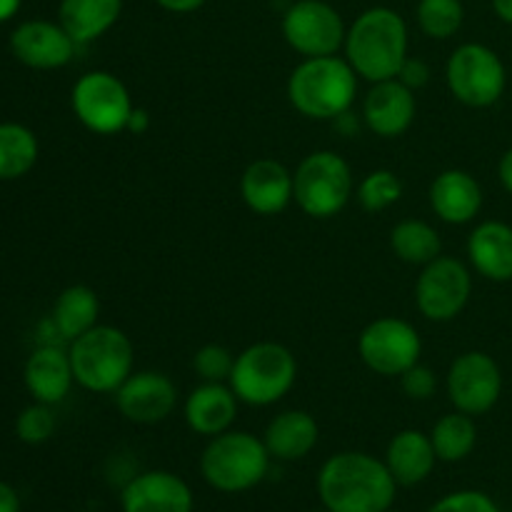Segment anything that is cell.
Masks as SVG:
<instances>
[{
	"label": "cell",
	"mask_w": 512,
	"mask_h": 512,
	"mask_svg": "<svg viewBox=\"0 0 512 512\" xmlns=\"http://www.w3.org/2000/svg\"><path fill=\"white\" fill-rule=\"evenodd\" d=\"M400 198H403V180L388 168L373 170L358 185V203L368 213H383Z\"/></svg>",
	"instance_id": "31"
},
{
	"label": "cell",
	"mask_w": 512,
	"mask_h": 512,
	"mask_svg": "<svg viewBox=\"0 0 512 512\" xmlns=\"http://www.w3.org/2000/svg\"><path fill=\"white\" fill-rule=\"evenodd\" d=\"M23 380L35 403H63L75 383L70 355L60 350L58 345H40L25 363Z\"/></svg>",
	"instance_id": "21"
},
{
	"label": "cell",
	"mask_w": 512,
	"mask_h": 512,
	"mask_svg": "<svg viewBox=\"0 0 512 512\" xmlns=\"http://www.w3.org/2000/svg\"><path fill=\"white\" fill-rule=\"evenodd\" d=\"M385 512H395V510H385Z\"/></svg>",
	"instance_id": "43"
},
{
	"label": "cell",
	"mask_w": 512,
	"mask_h": 512,
	"mask_svg": "<svg viewBox=\"0 0 512 512\" xmlns=\"http://www.w3.org/2000/svg\"><path fill=\"white\" fill-rule=\"evenodd\" d=\"M418 115L415 90L400 83L398 78L373 83L363 100V120L370 133L378 138H400L410 130Z\"/></svg>",
	"instance_id": "16"
},
{
	"label": "cell",
	"mask_w": 512,
	"mask_h": 512,
	"mask_svg": "<svg viewBox=\"0 0 512 512\" xmlns=\"http://www.w3.org/2000/svg\"><path fill=\"white\" fill-rule=\"evenodd\" d=\"M398 483L383 460L345 450L323 463L318 495L328 512H385L393 508Z\"/></svg>",
	"instance_id": "1"
},
{
	"label": "cell",
	"mask_w": 512,
	"mask_h": 512,
	"mask_svg": "<svg viewBox=\"0 0 512 512\" xmlns=\"http://www.w3.org/2000/svg\"><path fill=\"white\" fill-rule=\"evenodd\" d=\"M155 3H158V8L168 10V13L188 15V13H195V10L203 8L208 0H155Z\"/></svg>",
	"instance_id": "37"
},
{
	"label": "cell",
	"mask_w": 512,
	"mask_h": 512,
	"mask_svg": "<svg viewBox=\"0 0 512 512\" xmlns=\"http://www.w3.org/2000/svg\"><path fill=\"white\" fill-rule=\"evenodd\" d=\"M400 388L410 400H430L438 393V375L428 365L415 363L400 375Z\"/></svg>",
	"instance_id": "35"
},
{
	"label": "cell",
	"mask_w": 512,
	"mask_h": 512,
	"mask_svg": "<svg viewBox=\"0 0 512 512\" xmlns=\"http://www.w3.org/2000/svg\"><path fill=\"white\" fill-rule=\"evenodd\" d=\"M123 15V0H60L58 23L78 45L103 38Z\"/></svg>",
	"instance_id": "25"
},
{
	"label": "cell",
	"mask_w": 512,
	"mask_h": 512,
	"mask_svg": "<svg viewBox=\"0 0 512 512\" xmlns=\"http://www.w3.org/2000/svg\"><path fill=\"white\" fill-rule=\"evenodd\" d=\"M430 75L433 73H430V65L425 63V60L410 58L408 55V60H405L403 68H400L398 80L403 85H408L410 90H420L430 83Z\"/></svg>",
	"instance_id": "36"
},
{
	"label": "cell",
	"mask_w": 512,
	"mask_h": 512,
	"mask_svg": "<svg viewBox=\"0 0 512 512\" xmlns=\"http://www.w3.org/2000/svg\"><path fill=\"white\" fill-rule=\"evenodd\" d=\"M498 178L503 183V188L512 195V148L505 150V155L498 163Z\"/></svg>",
	"instance_id": "39"
},
{
	"label": "cell",
	"mask_w": 512,
	"mask_h": 512,
	"mask_svg": "<svg viewBox=\"0 0 512 512\" xmlns=\"http://www.w3.org/2000/svg\"><path fill=\"white\" fill-rule=\"evenodd\" d=\"M148 128H150V115H148V110L135 108L133 115H130V120H128V133L143 135Z\"/></svg>",
	"instance_id": "40"
},
{
	"label": "cell",
	"mask_w": 512,
	"mask_h": 512,
	"mask_svg": "<svg viewBox=\"0 0 512 512\" xmlns=\"http://www.w3.org/2000/svg\"><path fill=\"white\" fill-rule=\"evenodd\" d=\"M390 248L398 255L403 263L408 265H428L435 260L443 250V240L440 233L425 220H400L393 230H390Z\"/></svg>",
	"instance_id": "28"
},
{
	"label": "cell",
	"mask_w": 512,
	"mask_h": 512,
	"mask_svg": "<svg viewBox=\"0 0 512 512\" xmlns=\"http://www.w3.org/2000/svg\"><path fill=\"white\" fill-rule=\"evenodd\" d=\"M270 453L263 440L245 430H225L210 438L200 455V473L220 493H245L263 483Z\"/></svg>",
	"instance_id": "6"
},
{
	"label": "cell",
	"mask_w": 512,
	"mask_h": 512,
	"mask_svg": "<svg viewBox=\"0 0 512 512\" xmlns=\"http://www.w3.org/2000/svg\"><path fill=\"white\" fill-rule=\"evenodd\" d=\"M408 45L410 33L403 15L388 5H375L363 10L348 25L343 50L358 78L383 83L398 78L400 68L408 60Z\"/></svg>",
	"instance_id": "2"
},
{
	"label": "cell",
	"mask_w": 512,
	"mask_h": 512,
	"mask_svg": "<svg viewBox=\"0 0 512 512\" xmlns=\"http://www.w3.org/2000/svg\"><path fill=\"white\" fill-rule=\"evenodd\" d=\"M243 203L255 215H278L293 203V173L273 158L253 160L240 175Z\"/></svg>",
	"instance_id": "18"
},
{
	"label": "cell",
	"mask_w": 512,
	"mask_h": 512,
	"mask_svg": "<svg viewBox=\"0 0 512 512\" xmlns=\"http://www.w3.org/2000/svg\"><path fill=\"white\" fill-rule=\"evenodd\" d=\"M280 28L285 43L303 58L338 55L348 35L343 15L325 0H295L285 10Z\"/></svg>",
	"instance_id": "11"
},
{
	"label": "cell",
	"mask_w": 512,
	"mask_h": 512,
	"mask_svg": "<svg viewBox=\"0 0 512 512\" xmlns=\"http://www.w3.org/2000/svg\"><path fill=\"white\" fill-rule=\"evenodd\" d=\"M98 315V293L93 288H88V285H70L55 300L50 320H53L55 333L70 343V340L80 338L90 328H95L98 325Z\"/></svg>",
	"instance_id": "26"
},
{
	"label": "cell",
	"mask_w": 512,
	"mask_h": 512,
	"mask_svg": "<svg viewBox=\"0 0 512 512\" xmlns=\"http://www.w3.org/2000/svg\"><path fill=\"white\" fill-rule=\"evenodd\" d=\"M423 340L403 318H378L358 335V355L365 368L383 378H400L408 368L420 363Z\"/></svg>",
	"instance_id": "12"
},
{
	"label": "cell",
	"mask_w": 512,
	"mask_h": 512,
	"mask_svg": "<svg viewBox=\"0 0 512 512\" xmlns=\"http://www.w3.org/2000/svg\"><path fill=\"white\" fill-rule=\"evenodd\" d=\"M50 408L53 405L33 403L25 410H20L18 420H15V435L28 445H40L53 438L55 415Z\"/></svg>",
	"instance_id": "32"
},
{
	"label": "cell",
	"mask_w": 512,
	"mask_h": 512,
	"mask_svg": "<svg viewBox=\"0 0 512 512\" xmlns=\"http://www.w3.org/2000/svg\"><path fill=\"white\" fill-rule=\"evenodd\" d=\"M0 512H20V498L13 485L0 480Z\"/></svg>",
	"instance_id": "38"
},
{
	"label": "cell",
	"mask_w": 512,
	"mask_h": 512,
	"mask_svg": "<svg viewBox=\"0 0 512 512\" xmlns=\"http://www.w3.org/2000/svg\"><path fill=\"white\" fill-rule=\"evenodd\" d=\"M113 395L120 415L138 425L163 423L178 405V388L158 370H138Z\"/></svg>",
	"instance_id": "14"
},
{
	"label": "cell",
	"mask_w": 512,
	"mask_h": 512,
	"mask_svg": "<svg viewBox=\"0 0 512 512\" xmlns=\"http://www.w3.org/2000/svg\"><path fill=\"white\" fill-rule=\"evenodd\" d=\"M428 512H500V508L490 495L478 490H458L438 500Z\"/></svg>",
	"instance_id": "34"
},
{
	"label": "cell",
	"mask_w": 512,
	"mask_h": 512,
	"mask_svg": "<svg viewBox=\"0 0 512 512\" xmlns=\"http://www.w3.org/2000/svg\"><path fill=\"white\" fill-rule=\"evenodd\" d=\"M450 403L465 415H485L498 405L503 393V373L493 355L468 350L450 363L445 378Z\"/></svg>",
	"instance_id": "13"
},
{
	"label": "cell",
	"mask_w": 512,
	"mask_h": 512,
	"mask_svg": "<svg viewBox=\"0 0 512 512\" xmlns=\"http://www.w3.org/2000/svg\"><path fill=\"white\" fill-rule=\"evenodd\" d=\"M20 5H23V0H0V23H8L18 13Z\"/></svg>",
	"instance_id": "41"
},
{
	"label": "cell",
	"mask_w": 512,
	"mask_h": 512,
	"mask_svg": "<svg viewBox=\"0 0 512 512\" xmlns=\"http://www.w3.org/2000/svg\"><path fill=\"white\" fill-rule=\"evenodd\" d=\"M435 463H438V455H435L433 440L420 430H400L385 450V465L395 483L403 488H413L428 480Z\"/></svg>",
	"instance_id": "24"
},
{
	"label": "cell",
	"mask_w": 512,
	"mask_h": 512,
	"mask_svg": "<svg viewBox=\"0 0 512 512\" xmlns=\"http://www.w3.org/2000/svg\"><path fill=\"white\" fill-rule=\"evenodd\" d=\"M430 208L443 223L465 225L478 218L483 208V188L468 170L450 168L443 170L430 183Z\"/></svg>",
	"instance_id": "19"
},
{
	"label": "cell",
	"mask_w": 512,
	"mask_h": 512,
	"mask_svg": "<svg viewBox=\"0 0 512 512\" xmlns=\"http://www.w3.org/2000/svg\"><path fill=\"white\" fill-rule=\"evenodd\" d=\"M298 380V360L285 345L263 340L235 355L228 385L240 403L268 408L280 403Z\"/></svg>",
	"instance_id": "5"
},
{
	"label": "cell",
	"mask_w": 512,
	"mask_h": 512,
	"mask_svg": "<svg viewBox=\"0 0 512 512\" xmlns=\"http://www.w3.org/2000/svg\"><path fill=\"white\" fill-rule=\"evenodd\" d=\"M353 170L335 150H315L293 170V200L305 215L330 220L353 195Z\"/></svg>",
	"instance_id": "7"
},
{
	"label": "cell",
	"mask_w": 512,
	"mask_h": 512,
	"mask_svg": "<svg viewBox=\"0 0 512 512\" xmlns=\"http://www.w3.org/2000/svg\"><path fill=\"white\" fill-rule=\"evenodd\" d=\"M235 355L225 345L210 343L203 345L193 355V370L203 383H228L233 373Z\"/></svg>",
	"instance_id": "33"
},
{
	"label": "cell",
	"mask_w": 512,
	"mask_h": 512,
	"mask_svg": "<svg viewBox=\"0 0 512 512\" xmlns=\"http://www.w3.org/2000/svg\"><path fill=\"white\" fill-rule=\"evenodd\" d=\"M238 405V395L228 383H200L185 398V423L195 435L215 438L233 428L235 418H238Z\"/></svg>",
	"instance_id": "20"
},
{
	"label": "cell",
	"mask_w": 512,
	"mask_h": 512,
	"mask_svg": "<svg viewBox=\"0 0 512 512\" xmlns=\"http://www.w3.org/2000/svg\"><path fill=\"white\" fill-rule=\"evenodd\" d=\"M415 18L423 35L433 40H448L463 28V0H418Z\"/></svg>",
	"instance_id": "30"
},
{
	"label": "cell",
	"mask_w": 512,
	"mask_h": 512,
	"mask_svg": "<svg viewBox=\"0 0 512 512\" xmlns=\"http://www.w3.org/2000/svg\"><path fill=\"white\" fill-rule=\"evenodd\" d=\"M78 43L53 20H25L10 33V53L33 70L65 68L75 58Z\"/></svg>",
	"instance_id": "15"
},
{
	"label": "cell",
	"mask_w": 512,
	"mask_h": 512,
	"mask_svg": "<svg viewBox=\"0 0 512 512\" xmlns=\"http://www.w3.org/2000/svg\"><path fill=\"white\" fill-rule=\"evenodd\" d=\"M468 260L478 275L493 283L512 280V225L503 220H485L470 233Z\"/></svg>",
	"instance_id": "22"
},
{
	"label": "cell",
	"mask_w": 512,
	"mask_h": 512,
	"mask_svg": "<svg viewBox=\"0 0 512 512\" xmlns=\"http://www.w3.org/2000/svg\"><path fill=\"white\" fill-rule=\"evenodd\" d=\"M430 440H433L438 460H443V463H460L478 445V425H475L473 415H465L460 410H455V413L443 415L433 425Z\"/></svg>",
	"instance_id": "29"
},
{
	"label": "cell",
	"mask_w": 512,
	"mask_h": 512,
	"mask_svg": "<svg viewBox=\"0 0 512 512\" xmlns=\"http://www.w3.org/2000/svg\"><path fill=\"white\" fill-rule=\"evenodd\" d=\"M123 512H193V490L168 470H148L120 493Z\"/></svg>",
	"instance_id": "17"
},
{
	"label": "cell",
	"mask_w": 512,
	"mask_h": 512,
	"mask_svg": "<svg viewBox=\"0 0 512 512\" xmlns=\"http://www.w3.org/2000/svg\"><path fill=\"white\" fill-rule=\"evenodd\" d=\"M73 378L88 393H115L135 373V350L128 335L113 325H95L70 340Z\"/></svg>",
	"instance_id": "4"
},
{
	"label": "cell",
	"mask_w": 512,
	"mask_h": 512,
	"mask_svg": "<svg viewBox=\"0 0 512 512\" xmlns=\"http://www.w3.org/2000/svg\"><path fill=\"white\" fill-rule=\"evenodd\" d=\"M473 293V275L468 265L450 255H438L423 265L415 283V305L430 323H450L468 305Z\"/></svg>",
	"instance_id": "10"
},
{
	"label": "cell",
	"mask_w": 512,
	"mask_h": 512,
	"mask_svg": "<svg viewBox=\"0 0 512 512\" xmlns=\"http://www.w3.org/2000/svg\"><path fill=\"white\" fill-rule=\"evenodd\" d=\"M493 10L503 23L512 25V0H493Z\"/></svg>",
	"instance_id": "42"
},
{
	"label": "cell",
	"mask_w": 512,
	"mask_h": 512,
	"mask_svg": "<svg viewBox=\"0 0 512 512\" xmlns=\"http://www.w3.org/2000/svg\"><path fill=\"white\" fill-rule=\"evenodd\" d=\"M318 440V420L308 410H285V413L275 415L263 435L270 458L283 460V463H293V460L310 455Z\"/></svg>",
	"instance_id": "23"
},
{
	"label": "cell",
	"mask_w": 512,
	"mask_h": 512,
	"mask_svg": "<svg viewBox=\"0 0 512 512\" xmlns=\"http://www.w3.org/2000/svg\"><path fill=\"white\" fill-rule=\"evenodd\" d=\"M445 83L465 108H490L503 98L508 70L493 48L483 43H463L448 58Z\"/></svg>",
	"instance_id": "8"
},
{
	"label": "cell",
	"mask_w": 512,
	"mask_h": 512,
	"mask_svg": "<svg viewBox=\"0 0 512 512\" xmlns=\"http://www.w3.org/2000/svg\"><path fill=\"white\" fill-rule=\"evenodd\" d=\"M38 138L28 125L0 123V180H18L35 168Z\"/></svg>",
	"instance_id": "27"
},
{
	"label": "cell",
	"mask_w": 512,
	"mask_h": 512,
	"mask_svg": "<svg viewBox=\"0 0 512 512\" xmlns=\"http://www.w3.org/2000/svg\"><path fill=\"white\" fill-rule=\"evenodd\" d=\"M358 95V73L338 55L303 58L288 78V100L310 120H335L348 113Z\"/></svg>",
	"instance_id": "3"
},
{
	"label": "cell",
	"mask_w": 512,
	"mask_h": 512,
	"mask_svg": "<svg viewBox=\"0 0 512 512\" xmlns=\"http://www.w3.org/2000/svg\"><path fill=\"white\" fill-rule=\"evenodd\" d=\"M70 108L85 130L95 135H118L128 130L135 105L118 75L108 70H90L75 80L70 90Z\"/></svg>",
	"instance_id": "9"
}]
</instances>
